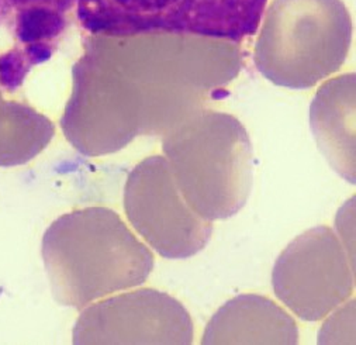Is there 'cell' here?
Masks as SVG:
<instances>
[{
    "label": "cell",
    "mask_w": 356,
    "mask_h": 345,
    "mask_svg": "<svg viewBox=\"0 0 356 345\" xmlns=\"http://www.w3.org/2000/svg\"><path fill=\"white\" fill-rule=\"evenodd\" d=\"M353 305L355 302L352 300V303H348V306L342 312H338L335 314L339 321L338 324L334 326L331 321L325 323L324 331H327V335H321V339L323 338H327V339H324L321 344L330 342L331 338H346L343 331H346L349 335L353 337V309H355Z\"/></svg>",
    "instance_id": "11"
},
{
    "label": "cell",
    "mask_w": 356,
    "mask_h": 345,
    "mask_svg": "<svg viewBox=\"0 0 356 345\" xmlns=\"http://www.w3.org/2000/svg\"><path fill=\"white\" fill-rule=\"evenodd\" d=\"M42 257L55 300L78 309L144 283L154 268L151 251L106 207L55 220L45 232Z\"/></svg>",
    "instance_id": "1"
},
{
    "label": "cell",
    "mask_w": 356,
    "mask_h": 345,
    "mask_svg": "<svg viewBox=\"0 0 356 345\" xmlns=\"http://www.w3.org/2000/svg\"><path fill=\"white\" fill-rule=\"evenodd\" d=\"M355 75L327 83L316 97L312 122L320 148L338 174L355 185Z\"/></svg>",
    "instance_id": "9"
},
{
    "label": "cell",
    "mask_w": 356,
    "mask_h": 345,
    "mask_svg": "<svg viewBox=\"0 0 356 345\" xmlns=\"http://www.w3.org/2000/svg\"><path fill=\"white\" fill-rule=\"evenodd\" d=\"M170 170L188 204L206 220L238 213L252 189V155L244 129L210 114L166 144Z\"/></svg>",
    "instance_id": "2"
},
{
    "label": "cell",
    "mask_w": 356,
    "mask_h": 345,
    "mask_svg": "<svg viewBox=\"0 0 356 345\" xmlns=\"http://www.w3.org/2000/svg\"><path fill=\"white\" fill-rule=\"evenodd\" d=\"M268 0H76V16L107 37L199 35L240 42L257 34Z\"/></svg>",
    "instance_id": "3"
},
{
    "label": "cell",
    "mask_w": 356,
    "mask_h": 345,
    "mask_svg": "<svg viewBox=\"0 0 356 345\" xmlns=\"http://www.w3.org/2000/svg\"><path fill=\"white\" fill-rule=\"evenodd\" d=\"M299 342L294 320L270 299L240 295L222 305L209 321L202 344H279Z\"/></svg>",
    "instance_id": "8"
},
{
    "label": "cell",
    "mask_w": 356,
    "mask_h": 345,
    "mask_svg": "<svg viewBox=\"0 0 356 345\" xmlns=\"http://www.w3.org/2000/svg\"><path fill=\"white\" fill-rule=\"evenodd\" d=\"M76 0H0V26L15 34L29 58L51 55Z\"/></svg>",
    "instance_id": "10"
},
{
    "label": "cell",
    "mask_w": 356,
    "mask_h": 345,
    "mask_svg": "<svg viewBox=\"0 0 356 345\" xmlns=\"http://www.w3.org/2000/svg\"><path fill=\"white\" fill-rule=\"evenodd\" d=\"M350 31V22L339 3L328 13L275 12L258 40L257 67L276 85L312 88L342 65Z\"/></svg>",
    "instance_id": "4"
},
{
    "label": "cell",
    "mask_w": 356,
    "mask_h": 345,
    "mask_svg": "<svg viewBox=\"0 0 356 345\" xmlns=\"http://www.w3.org/2000/svg\"><path fill=\"white\" fill-rule=\"evenodd\" d=\"M349 262L330 227L310 228L276 259L272 272L275 295L302 320H323L355 289L353 265Z\"/></svg>",
    "instance_id": "5"
},
{
    "label": "cell",
    "mask_w": 356,
    "mask_h": 345,
    "mask_svg": "<svg viewBox=\"0 0 356 345\" xmlns=\"http://www.w3.org/2000/svg\"><path fill=\"white\" fill-rule=\"evenodd\" d=\"M193 321L181 302L141 289L86 309L74 328V344L189 345Z\"/></svg>",
    "instance_id": "7"
},
{
    "label": "cell",
    "mask_w": 356,
    "mask_h": 345,
    "mask_svg": "<svg viewBox=\"0 0 356 345\" xmlns=\"http://www.w3.org/2000/svg\"><path fill=\"white\" fill-rule=\"evenodd\" d=\"M124 209L144 240L169 259L199 254L213 234L211 221L188 204L163 158L147 159L131 172L124 189Z\"/></svg>",
    "instance_id": "6"
}]
</instances>
